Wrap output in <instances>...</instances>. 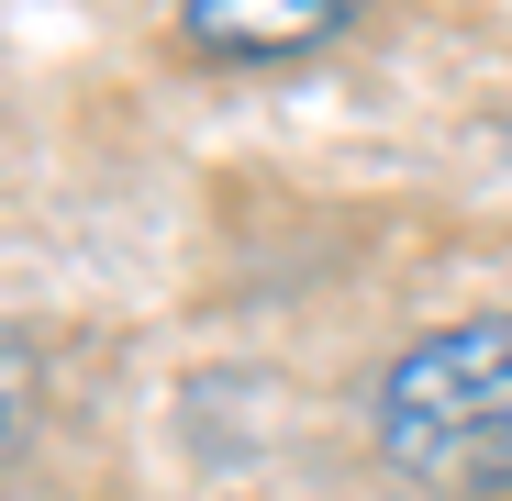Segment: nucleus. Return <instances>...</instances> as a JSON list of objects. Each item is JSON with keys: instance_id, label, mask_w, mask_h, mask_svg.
Returning a JSON list of instances; mask_svg holds the SVG:
<instances>
[{"instance_id": "f257e3e1", "label": "nucleus", "mask_w": 512, "mask_h": 501, "mask_svg": "<svg viewBox=\"0 0 512 501\" xmlns=\"http://www.w3.org/2000/svg\"><path fill=\"white\" fill-rule=\"evenodd\" d=\"M379 457L401 490L435 501H512V312H468L379 368Z\"/></svg>"}, {"instance_id": "f03ea898", "label": "nucleus", "mask_w": 512, "mask_h": 501, "mask_svg": "<svg viewBox=\"0 0 512 501\" xmlns=\"http://www.w3.org/2000/svg\"><path fill=\"white\" fill-rule=\"evenodd\" d=\"M357 23V0H179V34L223 67H279Z\"/></svg>"}]
</instances>
